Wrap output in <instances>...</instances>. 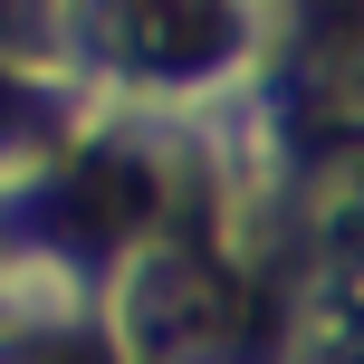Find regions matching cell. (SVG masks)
I'll use <instances>...</instances> for the list:
<instances>
[{
  "label": "cell",
  "mask_w": 364,
  "mask_h": 364,
  "mask_svg": "<svg viewBox=\"0 0 364 364\" xmlns=\"http://www.w3.org/2000/svg\"><path fill=\"white\" fill-rule=\"evenodd\" d=\"M134 316H144V346L164 364H220V355L250 346V297H240L201 250L164 259V269L144 278V297H134Z\"/></svg>",
  "instance_id": "obj_1"
},
{
  "label": "cell",
  "mask_w": 364,
  "mask_h": 364,
  "mask_svg": "<svg viewBox=\"0 0 364 364\" xmlns=\"http://www.w3.org/2000/svg\"><path fill=\"white\" fill-rule=\"evenodd\" d=\"M230 0H106L96 10V38H106L125 68H154V77H182V68H211L230 48Z\"/></svg>",
  "instance_id": "obj_2"
},
{
  "label": "cell",
  "mask_w": 364,
  "mask_h": 364,
  "mask_svg": "<svg viewBox=\"0 0 364 364\" xmlns=\"http://www.w3.org/2000/svg\"><path fill=\"white\" fill-rule=\"evenodd\" d=\"M144 211H154V182H144L134 154H87V164L58 182V230L77 250H106V240L144 230Z\"/></svg>",
  "instance_id": "obj_3"
},
{
  "label": "cell",
  "mask_w": 364,
  "mask_h": 364,
  "mask_svg": "<svg viewBox=\"0 0 364 364\" xmlns=\"http://www.w3.org/2000/svg\"><path fill=\"white\" fill-rule=\"evenodd\" d=\"M297 106L316 134H364V19L316 29L307 68H297Z\"/></svg>",
  "instance_id": "obj_4"
},
{
  "label": "cell",
  "mask_w": 364,
  "mask_h": 364,
  "mask_svg": "<svg viewBox=\"0 0 364 364\" xmlns=\"http://www.w3.org/2000/svg\"><path fill=\"white\" fill-rule=\"evenodd\" d=\"M0 364H106V346H87V336H29V346H10Z\"/></svg>",
  "instance_id": "obj_5"
}]
</instances>
